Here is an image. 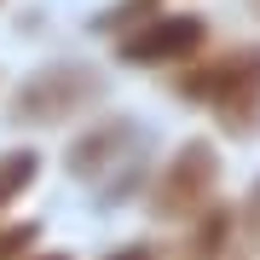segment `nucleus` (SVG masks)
<instances>
[{"instance_id": "obj_1", "label": "nucleus", "mask_w": 260, "mask_h": 260, "mask_svg": "<svg viewBox=\"0 0 260 260\" xmlns=\"http://www.w3.org/2000/svg\"><path fill=\"white\" fill-rule=\"evenodd\" d=\"M104 93H110L104 70L81 64V58H52V64L29 70L23 81L12 87L6 121H12V127H64V121L99 110Z\"/></svg>"}, {"instance_id": "obj_6", "label": "nucleus", "mask_w": 260, "mask_h": 260, "mask_svg": "<svg viewBox=\"0 0 260 260\" xmlns=\"http://www.w3.org/2000/svg\"><path fill=\"white\" fill-rule=\"evenodd\" d=\"M35 179H41V156L35 150H0V220L29 197Z\"/></svg>"}, {"instance_id": "obj_5", "label": "nucleus", "mask_w": 260, "mask_h": 260, "mask_svg": "<svg viewBox=\"0 0 260 260\" xmlns=\"http://www.w3.org/2000/svg\"><path fill=\"white\" fill-rule=\"evenodd\" d=\"M208 52V18L203 12H156L145 18L133 35L116 41V58L127 70H156V75H174L185 70L191 58Z\"/></svg>"}, {"instance_id": "obj_2", "label": "nucleus", "mask_w": 260, "mask_h": 260, "mask_svg": "<svg viewBox=\"0 0 260 260\" xmlns=\"http://www.w3.org/2000/svg\"><path fill=\"white\" fill-rule=\"evenodd\" d=\"M145 133H139V121H127V116H99L87 133H75L70 150H64V168L81 185H93L104 191V203H121L133 185H139V174H145Z\"/></svg>"}, {"instance_id": "obj_10", "label": "nucleus", "mask_w": 260, "mask_h": 260, "mask_svg": "<svg viewBox=\"0 0 260 260\" xmlns=\"http://www.w3.org/2000/svg\"><path fill=\"white\" fill-rule=\"evenodd\" d=\"M104 260H162V249H156V243H127V249H116Z\"/></svg>"}, {"instance_id": "obj_12", "label": "nucleus", "mask_w": 260, "mask_h": 260, "mask_svg": "<svg viewBox=\"0 0 260 260\" xmlns=\"http://www.w3.org/2000/svg\"><path fill=\"white\" fill-rule=\"evenodd\" d=\"M29 260H70V254H58V249H52V254H29Z\"/></svg>"}, {"instance_id": "obj_11", "label": "nucleus", "mask_w": 260, "mask_h": 260, "mask_svg": "<svg viewBox=\"0 0 260 260\" xmlns=\"http://www.w3.org/2000/svg\"><path fill=\"white\" fill-rule=\"evenodd\" d=\"M243 6H249V18H254V23H260V0H243Z\"/></svg>"}, {"instance_id": "obj_8", "label": "nucleus", "mask_w": 260, "mask_h": 260, "mask_svg": "<svg viewBox=\"0 0 260 260\" xmlns=\"http://www.w3.org/2000/svg\"><path fill=\"white\" fill-rule=\"evenodd\" d=\"M214 121H220V133H232V139H260V93L254 99H232L214 110Z\"/></svg>"}, {"instance_id": "obj_13", "label": "nucleus", "mask_w": 260, "mask_h": 260, "mask_svg": "<svg viewBox=\"0 0 260 260\" xmlns=\"http://www.w3.org/2000/svg\"><path fill=\"white\" fill-rule=\"evenodd\" d=\"M225 260H254V254H225Z\"/></svg>"}, {"instance_id": "obj_7", "label": "nucleus", "mask_w": 260, "mask_h": 260, "mask_svg": "<svg viewBox=\"0 0 260 260\" xmlns=\"http://www.w3.org/2000/svg\"><path fill=\"white\" fill-rule=\"evenodd\" d=\"M156 12H162L156 0H121V6H110L104 18H93V29H99V35H110V41H121V35H133L145 18H156Z\"/></svg>"}, {"instance_id": "obj_9", "label": "nucleus", "mask_w": 260, "mask_h": 260, "mask_svg": "<svg viewBox=\"0 0 260 260\" xmlns=\"http://www.w3.org/2000/svg\"><path fill=\"white\" fill-rule=\"evenodd\" d=\"M35 243H41L35 220H0V260H29Z\"/></svg>"}, {"instance_id": "obj_4", "label": "nucleus", "mask_w": 260, "mask_h": 260, "mask_svg": "<svg viewBox=\"0 0 260 260\" xmlns=\"http://www.w3.org/2000/svg\"><path fill=\"white\" fill-rule=\"evenodd\" d=\"M168 87H174V99L191 104V110H220V104H232V99H254L260 93V41H232V47H220V52L191 58L185 70L168 75Z\"/></svg>"}, {"instance_id": "obj_3", "label": "nucleus", "mask_w": 260, "mask_h": 260, "mask_svg": "<svg viewBox=\"0 0 260 260\" xmlns=\"http://www.w3.org/2000/svg\"><path fill=\"white\" fill-rule=\"evenodd\" d=\"M214 203H220V150L208 139H185L162 162V174L150 179L145 208H150V220H162V225H191L197 214H208Z\"/></svg>"}]
</instances>
